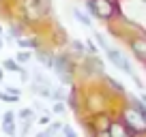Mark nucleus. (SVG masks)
I'll list each match as a JSON object with an SVG mask.
<instances>
[{"label": "nucleus", "instance_id": "obj_20", "mask_svg": "<svg viewBox=\"0 0 146 137\" xmlns=\"http://www.w3.org/2000/svg\"><path fill=\"white\" fill-rule=\"evenodd\" d=\"M19 122H22V128H19V133H22V135H26V133L30 131V126H32V120H19Z\"/></svg>", "mask_w": 146, "mask_h": 137}, {"label": "nucleus", "instance_id": "obj_6", "mask_svg": "<svg viewBox=\"0 0 146 137\" xmlns=\"http://www.w3.org/2000/svg\"><path fill=\"white\" fill-rule=\"evenodd\" d=\"M131 49H133V54H135L137 60L146 62V39H133L131 41Z\"/></svg>", "mask_w": 146, "mask_h": 137}, {"label": "nucleus", "instance_id": "obj_14", "mask_svg": "<svg viewBox=\"0 0 146 137\" xmlns=\"http://www.w3.org/2000/svg\"><path fill=\"white\" fill-rule=\"evenodd\" d=\"M22 34H24V26L22 24H9V34H7V37L17 39V37H22Z\"/></svg>", "mask_w": 146, "mask_h": 137}, {"label": "nucleus", "instance_id": "obj_18", "mask_svg": "<svg viewBox=\"0 0 146 137\" xmlns=\"http://www.w3.org/2000/svg\"><path fill=\"white\" fill-rule=\"evenodd\" d=\"M52 111H54V114H58V116H62L64 111H67V105H64V101H56L54 105H52Z\"/></svg>", "mask_w": 146, "mask_h": 137}, {"label": "nucleus", "instance_id": "obj_13", "mask_svg": "<svg viewBox=\"0 0 146 137\" xmlns=\"http://www.w3.org/2000/svg\"><path fill=\"white\" fill-rule=\"evenodd\" d=\"M108 133H110V135H114V137H120V135H129L127 126H123V124H118V122H114V124H112Z\"/></svg>", "mask_w": 146, "mask_h": 137}, {"label": "nucleus", "instance_id": "obj_28", "mask_svg": "<svg viewBox=\"0 0 146 137\" xmlns=\"http://www.w3.org/2000/svg\"><path fill=\"white\" fill-rule=\"evenodd\" d=\"M142 101H144V105H146V94H142Z\"/></svg>", "mask_w": 146, "mask_h": 137}, {"label": "nucleus", "instance_id": "obj_29", "mask_svg": "<svg viewBox=\"0 0 146 137\" xmlns=\"http://www.w3.org/2000/svg\"><path fill=\"white\" fill-rule=\"evenodd\" d=\"M2 45H5V41H2V39H0V49H2Z\"/></svg>", "mask_w": 146, "mask_h": 137}, {"label": "nucleus", "instance_id": "obj_27", "mask_svg": "<svg viewBox=\"0 0 146 137\" xmlns=\"http://www.w3.org/2000/svg\"><path fill=\"white\" fill-rule=\"evenodd\" d=\"M2 75H5V68H2V64H0V82H2Z\"/></svg>", "mask_w": 146, "mask_h": 137}, {"label": "nucleus", "instance_id": "obj_17", "mask_svg": "<svg viewBox=\"0 0 146 137\" xmlns=\"http://www.w3.org/2000/svg\"><path fill=\"white\" fill-rule=\"evenodd\" d=\"M71 47H73V51H75V54H86V45H84L82 41H78V39H75V41H71Z\"/></svg>", "mask_w": 146, "mask_h": 137}, {"label": "nucleus", "instance_id": "obj_24", "mask_svg": "<svg viewBox=\"0 0 146 137\" xmlns=\"http://www.w3.org/2000/svg\"><path fill=\"white\" fill-rule=\"evenodd\" d=\"M62 133H64L67 137H75V131H73L71 126H67V124H62Z\"/></svg>", "mask_w": 146, "mask_h": 137}, {"label": "nucleus", "instance_id": "obj_3", "mask_svg": "<svg viewBox=\"0 0 146 137\" xmlns=\"http://www.w3.org/2000/svg\"><path fill=\"white\" fill-rule=\"evenodd\" d=\"M86 7L99 19H112L116 13V7L112 5V0H86Z\"/></svg>", "mask_w": 146, "mask_h": 137}, {"label": "nucleus", "instance_id": "obj_4", "mask_svg": "<svg viewBox=\"0 0 146 137\" xmlns=\"http://www.w3.org/2000/svg\"><path fill=\"white\" fill-rule=\"evenodd\" d=\"M24 5H26L28 17H32V19L43 17V15H45V11H47V0H26Z\"/></svg>", "mask_w": 146, "mask_h": 137}, {"label": "nucleus", "instance_id": "obj_23", "mask_svg": "<svg viewBox=\"0 0 146 137\" xmlns=\"http://www.w3.org/2000/svg\"><path fill=\"white\" fill-rule=\"evenodd\" d=\"M95 39H97V43H99V45H101V47H103V49H105V47H110V45H108V43H105V39H103V37H101L99 32H95Z\"/></svg>", "mask_w": 146, "mask_h": 137}, {"label": "nucleus", "instance_id": "obj_30", "mask_svg": "<svg viewBox=\"0 0 146 137\" xmlns=\"http://www.w3.org/2000/svg\"><path fill=\"white\" fill-rule=\"evenodd\" d=\"M0 34H2V26H0Z\"/></svg>", "mask_w": 146, "mask_h": 137}, {"label": "nucleus", "instance_id": "obj_7", "mask_svg": "<svg viewBox=\"0 0 146 137\" xmlns=\"http://www.w3.org/2000/svg\"><path fill=\"white\" fill-rule=\"evenodd\" d=\"M35 56H36V60H39V62H41L43 67L52 68V64H54V56H52L50 51H45V49H39V47H36Z\"/></svg>", "mask_w": 146, "mask_h": 137}, {"label": "nucleus", "instance_id": "obj_15", "mask_svg": "<svg viewBox=\"0 0 146 137\" xmlns=\"http://www.w3.org/2000/svg\"><path fill=\"white\" fill-rule=\"evenodd\" d=\"M15 118H19V120H32V122H35V111H32L30 107H24V109H19L17 114H15Z\"/></svg>", "mask_w": 146, "mask_h": 137}, {"label": "nucleus", "instance_id": "obj_2", "mask_svg": "<svg viewBox=\"0 0 146 137\" xmlns=\"http://www.w3.org/2000/svg\"><path fill=\"white\" fill-rule=\"evenodd\" d=\"M52 71H54V73L58 75V79H60L62 84H67V86L73 82V64H71V60H69V56H67V54H62V56H54Z\"/></svg>", "mask_w": 146, "mask_h": 137}, {"label": "nucleus", "instance_id": "obj_26", "mask_svg": "<svg viewBox=\"0 0 146 137\" xmlns=\"http://www.w3.org/2000/svg\"><path fill=\"white\" fill-rule=\"evenodd\" d=\"M17 73H19V77H22V82H28V73L24 71V68H19Z\"/></svg>", "mask_w": 146, "mask_h": 137}, {"label": "nucleus", "instance_id": "obj_10", "mask_svg": "<svg viewBox=\"0 0 146 137\" xmlns=\"http://www.w3.org/2000/svg\"><path fill=\"white\" fill-rule=\"evenodd\" d=\"M86 67L90 68L92 73H103V62L99 58H95V54H90V60L86 62Z\"/></svg>", "mask_w": 146, "mask_h": 137}, {"label": "nucleus", "instance_id": "obj_19", "mask_svg": "<svg viewBox=\"0 0 146 137\" xmlns=\"http://www.w3.org/2000/svg\"><path fill=\"white\" fill-rule=\"evenodd\" d=\"M0 101L15 103V101H19V96H17V94H11V92H7V90H2V92H0Z\"/></svg>", "mask_w": 146, "mask_h": 137}, {"label": "nucleus", "instance_id": "obj_12", "mask_svg": "<svg viewBox=\"0 0 146 137\" xmlns=\"http://www.w3.org/2000/svg\"><path fill=\"white\" fill-rule=\"evenodd\" d=\"M2 68H5V71H11V73H17L19 68H22V64H19L17 60H13V58H7L5 62H2Z\"/></svg>", "mask_w": 146, "mask_h": 137}, {"label": "nucleus", "instance_id": "obj_9", "mask_svg": "<svg viewBox=\"0 0 146 137\" xmlns=\"http://www.w3.org/2000/svg\"><path fill=\"white\" fill-rule=\"evenodd\" d=\"M32 79H35L36 84H41V86H45V88H52V82L45 77V73H43L41 68H35L32 71Z\"/></svg>", "mask_w": 146, "mask_h": 137}, {"label": "nucleus", "instance_id": "obj_22", "mask_svg": "<svg viewBox=\"0 0 146 137\" xmlns=\"http://www.w3.org/2000/svg\"><path fill=\"white\" fill-rule=\"evenodd\" d=\"M36 122H39V124H45V126H47V124L52 122V116H50V114L45 111V114H41L39 118H36Z\"/></svg>", "mask_w": 146, "mask_h": 137}, {"label": "nucleus", "instance_id": "obj_21", "mask_svg": "<svg viewBox=\"0 0 146 137\" xmlns=\"http://www.w3.org/2000/svg\"><path fill=\"white\" fill-rule=\"evenodd\" d=\"M108 82H110V86L114 88V90H118V92H125V86L120 82H116V79H112V77H108Z\"/></svg>", "mask_w": 146, "mask_h": 137}, {"label": "nucleus", "instance_id": "obj_8", "mask_svg": "<svg viewBox=\"0 0 146 137\" xmlns=\"http://www.w3.org/2000/svg\"><path fill=\"white\" fill-rule=\"evenodd\" d=\"M17 45L22 47V49H36V47H39V41H36V39H32V37H17Z\"/></svg>", "mask_w": 146, "mask_h": 137}, {"label": "nucleus", "instance_id": "obj_1", "mask_svg": "<svg viewBox=\"0 0 146 137\" xmlns=\"http://www.w3.org/2000/svg\"><path fill=\"white\" fill-rule=\"evenodd\" d=\"M123 122L125 126H127V131L131 133V135H135V133H144L146 131V111H140V109H125L123 114Z\"/></svg>", "mask_w": 146, "mask_h": 137}, {"label": "nucleus", "instance_id": "obj_16", "mask_svg": "<svg viewBox=\"0 0 146 137\" xmlns=\"http://www.w3.org/2000/svg\"><path fill=\"white\" fill-rule=\"evenodd\" d=\"M32 58V51H17V56H15V60H17L19 64H28Z\"/></svg>", "mask_w": 146, "mask_h": 137}, {"label": "nucleus", "instance_id": "obj_5", "mask_svg": "<svg viewBox=\"0 0 146 137\" xmlns=\"http://www.w3.org/2000/svg\"><path fill=\"white\" fill-rule=\"evenodd\" d=\"M2 133H5V135H11V137L17 133V128H15V114H13V111H5V114H2Z\"/></svg>", "mask_w": 146, "mask_h": 137}, {"label": "nucleus", "instance_id": "obj_11", "mask_svg": "<svg viewBox=\"0 0 146 137\" xmlns=\"http://www.w3.org/2000/svg\"><path fill=\"white\" fill-rule=\"evenodd\" d=\"M73 17L78 19V22L82 24V26H86V28H90V26H92L90 17H88V15L84 13V11H80V9H73Z\"/></svg>", "mask_w": 146, "mask_h": 137}, {"label": "nucleus", "instance_id": "obj_25", "mask_svg": "<svg viewBox=\"0 0 146 137\" xmlns=\"http://www.w3.org/2000/svg\"><path fill=\"white\" fill-rule=\"evenodd\" d=\"M86 49H88V54H97V47H95V43H90V41L86 43Z\"/></svg>", "mask_w": 146, "mask_h": 137}]
</instances>
